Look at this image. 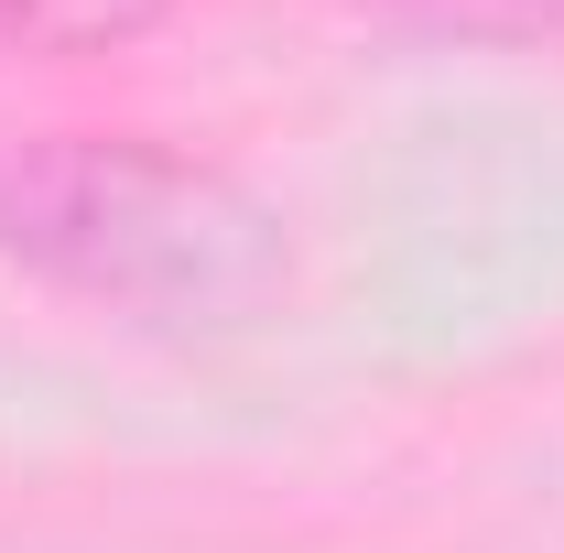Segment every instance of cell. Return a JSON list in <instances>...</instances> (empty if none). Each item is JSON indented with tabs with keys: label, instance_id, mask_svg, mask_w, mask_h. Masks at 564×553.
<instances>
[{
	"label": "cell",
	"instance_id": "cell-1",
	"mask_svg": "<svg viewBox=\"0 0 564 553\" xmlns=\"http://www.w3.org/2000/svg\"><path fill=\"white\" fill-rule=\"evenodd\" d=\"M0 250L131 315H250L282 272L250 196L141 141H44L0 163Z\"/></svg>",
	"mask_w": 564,
	"mask_h": 553
},
{
	"label": "cell",
	"instance_id": "cell-2",
	"mask_svg": "<svg viewBox=\"0 0 564 553\" xmlns=\"http://www.w3.org/2000/svg\"><path fill=\"white\" fill-rule=\"evenodd\" d=\"M434 11H456L478 33H543V22H564V0H434Z\"/></svg>",
	"mask_w": 564,
	"mask_h": 553
}]
</instances>
